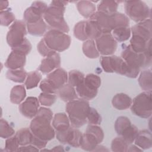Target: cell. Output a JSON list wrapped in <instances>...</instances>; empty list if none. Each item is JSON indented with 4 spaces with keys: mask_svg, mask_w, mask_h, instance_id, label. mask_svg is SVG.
I'll use <instances>...</instances> for the list:
<instances>
[{
    "mask_svg": "<svg viewBox=\"0 0 152 152\" xmlns=\"http://www.w3.org/2000/svg\"><path fill=\"white\" fill-rule=\"evenodd\" d=\"M28 33L33 36H42L45 35L47 29V25L43 18L36 23L26 24Z\"/></svg>",
    "mask_w": 152,
    "mask_h": 152,
    "instance_id": "obj_27",
    "label": "cell"
},
{
    "mask_svg": "<svg viewBox=\"0 0 152 152\" xmlns=\"http://www.w3.org/2000/svg\"><path fill=\"white\" fill-rule=\"evenodd\" d=\"M8 6V1H1V2H0L1 11L6 10Z\"/></svg>",
    "mask_w": 152,
    "mask_h": 152,
    "instance_id": "obj_56",
    "label": "cell"
},
{
    "mask_svg": "<svg viewBox=\"0 0 152 152\" xmlns=\"http://www.w3.org/2000/svg\"><path fill=\"white\" fill-rule=\"evenodd\" d=\"M86 30L88 39L91 40H96L103 33L97 23L90 19L86 20Z\"/></svg>",
    "mask_w": 152,
    "mask_h": 152,
    "instance_id": "obj_33",
    "label": "cell"
},
{
    "mask_svg": "<svg viewBox=\"0 0 152 152\" xmlns=\"http://www.w3.org/2000/svg\"><path fill=\"white\" fill-rule=\"evenodd\" d=\"M14 129L5 119H1L0 121V135L2 138L7 139L14 135Z\"/></svg>",
    "mask_w": 152,
    "mask_h": 152,
    "instance_id": "obj_42",
    "label": "cell"
},
{
    "mask_svg": "<svg viewBox=\"0 0 152 152\" xmlns=\"http://www.w3.org/2000/svg\"><path fill=\"white\" fill-rule=\"evenodd\" d=\"M51 151H64V147L62 145H58L55 146L51 150Z\"/></svg>",
    "mask_w": 152,
    "mask_h": 152,
    "instance_id": "obj_57",
    "label": "cell"
},
{
    "mask_svg": "<svg viewBox=\"0 0 152 152\" xmlns=\"http://www.w3.org/2000/svg\"><path fill=\"white\" fill-rule=\"evenodd\" d=\"M138 129L136 126L134 125H132L129 126L121 135L124 140L129 145L134 142L135 139L136 138L138 134Z\"/></svg>",
    "mask_w": 152,
    "mask_h": 152,
    "instance_id": "obj_40",
    "label": "cell"
},
{
    "mask_svg": "<svg viewBox=\"0 0 152 152\" xmlns=\"http://www.w3.org/2000/svg\"><path fill=\"white\" fill-rule=\"evenodd\" d=\"M15 15L9 10L1 11L0 12L1 24L3 26H8L15 21Z\"/></svg>",
    "mask_w": 152,
    "mask_h": 152,
    "instance_id": "obj_45",
    "label": "cell"
},
{
    "mask_svg": "<svg viewBox=\"0 0 152 152\" xmlns=\"http://www.w3.org/2000/svg\"><path fill=\"white\" fill-rule=\"evenodd\" d=\"M102 121V116L97 110L96 109L90 107L87 116V122L89 125H99L101 124Z\"/></svg>",
    "mask_w": 152,
    "mask_h": 152,
    "instance_id": "obj_43",
    "label": "cell"
},
{
    "mask_svg": "<svg viewBox=\"0 0 152 152\" xmlns=\"http://www.w3.org/2000/svg\"><path fill=\"white\" fill-rule=\"evenodd\" d=\"M27 73L24 68L17 69H8L7 72V78L13 82L21 83H23L27 76Z\"/></svg>",
    "mask_w": 152,
    "mask_h": 152,
    "instance_id": "obj_34",
    "label": "cell"
},
{
    "mask_svg": "<svg viewBox=\"0 0 152 152\" xmlns=\"http://www.w3.org/2000/svg\"><path fill=\"white\" fill-rule=\"evenodd\" d=\"M100 62L103 69L107 73L116 72L131 78H137L140 73L129 67L121 57L116 55L103 56Z\"/></svg>",
    "mask_w": 152,
    "mask_h": 152,
    "instance_id": "obj_3",
    "label": "cell"
},
{
    "mask_svg": "<svg viewBox=\"0 0 152 152\" xmlns=\"http://www.w3.org/2000/svg\"><path fill=\"white\" fill-rule=\"evenodd\" d=\"M19 143L15 135H13L6 140L5 150L6 151H17Z\"/></svg>",
    "mask_w": 152,
    "mask_h": 152,
    "instance_id": "obj_48",
    "label": "cell"
},
{
    "mask_svg": "<svg viewBox=\"0 0 152 152\" xmlns=\"http://www.w3.org/2000/svg\"><path fill=\"white\" fill-rule=\"evenodd\" d=\"M47 142H48L47 141H43V140H42L36 137V136H34L33 135L31 144H32L34 146L36 147L39 149H40V148H45L46 147V144H47Z\"/></svg>",
    "mask_w": 152,
    "mask_h": 152,
    "instance_id": "obj_52",
    "label": "cell"
},
{
    "mask_svg": "<svg viewBox=\"0 0 152 152\" xmlns=\"http://www.w3.org/2000/svg\"><path fill=\"white\" fill-rule=\"evenodd\" d=\"M52 124L56 132H60L67 129L70 126V121L66 113L61 112L54 115Z\"/></svg>",
    "mask_w": 152,
    "mask_h": 152,
    "instance_id": "obj_22",
    "label": "cell"
},
{
    "mask_svg": "<svg viewBox=\"0 0 152 152\" xmlns=\"http://www.w3.org/2000/svg\"><path fill=\"white\" fill-rule=\"evenodd\" d=\"M135 144L142 150H147L152 147V135L148 129L140 131L134 140Z\"/></svg>",
    "mask_w": 152,
    "mask_h": 152,
    "instance_id": "obj_19",
    "label": "cell"
},
{
    "mask_svg": "<svg viewBox=\"0 0 152 152\" xmlns=\"http://www.w3.org/2000/svg\"><path fill=\"white\" fill-rule=\"evenodd\" d=\"M37 50L39 53L43 57H48L56 52L52 50V49H50L46 45L43 39H41L40 41L39 42V43L37 44Z\"/></svg>",
    "mask_w": 152,
    "mask_h": 152,
    "instance_id": "obj_49",
    "label": "cell"
},
{
    "mask_svg": "<svg viewBox=\"0 0 152 152\" xmlns=\"http://www.w3.org/2000/svg\"><path fill=\"white\" fill-rule=\"evenodd\" d=\"M15 135L20 145H26L31 144L33 134L30 128H23L18 130Z\"/></svg>",
    "mask_w": 152,
    "mask_h": 152,
    "instance_id": "obj_32",
    "label": "cell"
},
{
    "mask_svg": "<svg viewBox=\"0 0 152 152\" xmlns=\"http://www.w3.org/2000/svg\"><path fill=\"white\" fill-rule=\"evenodd\" d=\"M46 78L58 90L68 81V74L63 68H58L48 74Z\"/></svg>",
    "mask_w": 152,
    "mask_h": 152,
    "instance_id": "obj_17",
    "label": "cell"
},
{
    "mask_svg": "<svg viewBox=\"0 0 152 152\" xmlns=\"http://www.w3.org/2000/svg\"><path fill=\"white\" fill-rule=\"evenodd\" d=\"M132 34L137 35L147 40L151 39V20L148 18L138 23L131 28Z\"/></svg>",
    "mask_w": 152,
    "mask_h": 152,
    "instance_id": "obj_18",
    "label": "cell"
},
{
    "mask_svg": "<svg viewBox=\"0 0 152 152\" xmlns=\"http://www.w3.org/2000/svg\"><path fill=\"white\" fill-rule=\"evenodd\" d=\"M84 74L78 70H71L68 75V84L73 87H77L82 83L84 80Z\"/></svg>",
    "mask_w": 152,
    "mask_h": 152,
    "instance_id": "obj_39",
    "label": "cell"
},
{
    "mask_svg": "<svg viewBox=\"0 0 152 152\" xmlns=\"http://www.w3.org/2000/svg\"><path fill=\"white\" fill-rule=\"evenodd\" d=\"M118 3L115 1H102L97 5V11L108 15L117 12Z\"/></svg>",
    "mask_w": 152,
    "mask_h": 152,
    "instance_id": "obj_31",
    "label": "cell"
},
{
    "mask_svg": "<svg viewBox=\"0 0 152 152\" xmlns=\"http://www.w3.org/2000/svg\"><path fill=\"white\" fill-rule=\"evenodd\" d=\"M90 107L88 100L83 99L67 102L65 110L72 127L78 128L87 123V116Z\"/></svg>",
    "mask_w": 152,
    "mask_h": 152,
    "instance_id": "obj_2",
    "label": "cell"
},
{
    "mask_svg": "<svg viewBox=\"0 0 152 152\" xmlns=\"http://www.w3.org/2000/svg\"><path fill=\"white\" fill-rule=\"evenodd\" d=\"M132 99L126 94L121 93L115 95L112 100V106L119 110H126L130 107Z\"/></svg>",
    "mask_w": 152,
    "mask_h": 152,
    "instance_id": "obj_21",
    "label": "cell"
},
{
    "mask_svg": "<svg viewBox=\"0 0 152 152\" xmlns=\"http://www.w3.org/2000/svg\"><path fill=\"white\" fill-rule=\"evenodd\" d=\"M39 87L42 92L44 93L55 94L57 91V90L53 87V86L48 81L46 78L43 79L41 81Z\"/></svg>",
    "mask_w": 152,
    "mask_h": 152,
    "instance_id": "obj_50",
    "label": "cell"
},
{
    "mask_svg": "<svg viewBox=\"0 0 152 152\" xmlns=\"http://www.w3.org/2000/svg\"><path fill=\"white\" fill-rule=\"evenodd\" d=\"M65 11V7H57L50 5L43 14V18L46 23L52 29L67 33L69 30V28L64 19Z\"/></svg>",
    "mask_w": 152,
    "mask_h": 152,
    "instance_id": "obj_5",
    "label": "cell"
},
{
    "mask_svg": "<svg viewBox=\"0 0 152 152\" xmlns=\"http://www.w3.org/2000/svg\"><path fill=\"white\" fill-rule=\"evenodd\" d=\"M39 101L44 106H52L56 100V96L55 94L42 92L39 96Z\"/></svg>",
    "mask_w": 152,
    "mask_h": 152,
    "instance_id": "obj_46",
    "label": "cell"
},
{
    "mask_svg": "<svg viewBox=\"0 0 152 152\" xmlns=\"http://www.w3.org/2000/svg\"><path fill=\"white\" fill-rule=\"evenodd\" d=\"M43 39L46 45L56 52L66 50L71 43V37L68 34L55 29L46 32Z\"/></svg>",
    "mask_w": 152,
    "mask_h": 152,
    "instance_id": "obj_6",
    "label": "cell"
},
{
    "mask_svg": "<svg viewBox=\"0 0 152 152\" xmlns=\"http://www.w3.org/2000/svg\"><path fill=\"white\" fill-rule=\"evenodd\" d=\"M77 8L79 13L86 18L89 19L96 12V5L90 1L77 2Z\"/></svg>",
    "mask_w": 152,
    "mask_h": 152,
    "instance_id": "obj_24",
    "label": "cell"
},
{
    "mask_svg": "<svg viewBox=\"0 0 152 152\" xmlns=\"http://www.w3.org/2000/svg\"><path fill=\"white\" fill-rule=\"evenodd\" d=\"M52 111L47 107H41L31 120L30 129L36 137L48 142L54 138L55 131L51 122L53 119Z\"/></svg>",
    "mask_w": 152,
    "mask_h": 152,
    "instance_id": "obj_1",
    "label": "cell"
},
{
    "mask_svg": "<svg viewBox=\"0 0 152 152\" xmlns=\"http://www.w3.org/2000/svg\"><path fill=\"white\" fill-rule=\"evenodd\" d=\"M76 92L81 99L90 100L95 98L97 94L98 90L92 88L84 83L76 87Z\"/></svg>",
    "mask_w": 152,
    "mask_h": 152,
    "instance_id": "obj_26",
    "label": "cell"
},
{
    "mask_svg": "<svg viewBox=\"0 0 152 152\" xmlns=\"http://www.w3.org/2000/svg\"><path fill=\"white\" fill-rule=\"evenodd\" d=\"M129 144L124 140V139L121 137H117L115 138L111 143V150L113 151H126Z\"/></svg>",
    "mask_w": 152,
    "mask_h": 152,
    "instance_id": "obj_41",
    "label": "cell"
},
{
    "mask_svg": "<svg viewBox=\"0 0 152 152\" xmlns=\"http://www.w3.org/2000/svg\"><path fill=\"white\" fill-rule=\"evenodd\" d=\"M82 49L84 54L88 58L95 59L99 57L100 53L94 40L88 39L85 41L83 44Z\"/></svg>",
    "mask_w": 152,
    "mask_h": 152,
    "instance_id": "obj_30",
    "label": "cell"
},
{
    "mask_svg": "<svg viewBox=\"0 0 152 152\" xmlns=\"http://www.w3.org/2000/svg\"><path fill=\"white\" fill-rule=\"evenodd\" d=\"M26 54L19 50L12 49L5 61V66L9 69L22 68L26 64Z\"/></svg>",
    "mask_w": 152,
    "mask_h": 152,
    "instance_id": "obj_16",
    "label": "cell"
},
{
    "mask_svg": "<svg viewBox=\"0 0 152 152\" xmlns=\"http://www.w3.org/2000/svg\"><path fill=\"white\" fill-rule=\"evenodd\" d=\"M40 102L36 97H28L19 105L21 114L28 119H33L38 112Z\"/></svg>",
    "mask_w": 152,
    "mask_h": 152,
    "instance_id": "obj_14",
    "label": "cell"
},
{
    "mask_svg": "<svg viewBox=\"0 0 152 152\" xmlns=\"http://www.w3.org/2000/svg\"><path fill=\"white\" fill-rule=\"evenodd\" d=\"M143 150H142L141 148H140V147H138L137 145H128V148H127V151H142Z\"/></svg>",
    "mask_w": 152,
    "mask_h": 152,
    "instance_id": "obj_55",
    "label": "cell"
},
{
    "mask_svg": "<svg viewBox=\"0 0 152 152\" xmlns=\"http://www.w3.org/2000/svg\"><path fill=\"white\" fill-rule=\"evenodd\" d=\"M86 131L94 135L98 139L100 143L103 141L104 138V132L103 129L99 125H89L87 126Z\"/></svg>",
    "mask_w": 152,
    "mask_h": 152,
    "instance_id": "obj_47",
    "label": "cell"
},
{
    "mask_svg": "<svg viewBox=\"0 0 152 152\" xmlns=\"http://www.w3.org/2000/svg\"><path fill=\"white\" fill-rule=\"evenodd\" d=\"M138 83L144 91H151L152 90V73L151 69L142 71L138 78Z\"/></svg>",
    "mask_w": 152,
    "mask_h": 152,
    "instance_id": "obj_28",
    "label": "cell"
},
{
    "mask_svg": "<svg viewBox=\"0 0 152 152\" xmlns=\"http://www.w3.org/2000/svg\"><path fill=\"white\" fill-rule=\"evenodd\" d=\"M26 96V91L24 85H17L12 87L10 92V101L14 104H20Z\"/></svg>",
    "mask_w": 152,
    "mask_h": 152,
    "instance_id": "obj_29",
    "label": "cell"
},
{
    "mask_svg": "<svg viewBox=\"0 0 152 152\" xmlns=\"http://www.w3.org/2000/svg\"><path fill=\"white\" fill-rule=\"evenodd\" d=\"M151 91H144L133 99L131 110L134 115L147 119L151 116Z\"/></svg>",
    "mask_w": 152,
    "mask_h": 152,
    "instance_id": "obj_8",
    "label": "cell"
},
{
    "mask_svg": "<svg viewBox=\"0 0 152 152\" xmlns=\"http://www.w3.org/2000/svg\"><path fill=\"white\" fill-rule=\"evenodd\" d=\"M121 58L129 67L140 72L141 68H145L151 66V49L150 48L142 52L137 53L132 50L129 45L123 49Z\"/></svg>",
    "mask_w": 152,
    "mask_h": 152,
    "instance_id": "obj_4",
    "label": "cell"
},
{
    "mask_svg": "<svg viewBox=\"0 0 152 152\" xmlns=\"http://www.w3.org/2000/svg\"><path fill=\"white\" fill-rule=\"evenodd\" d=\"M68 3L66 1H52L50 3V5L57 6V7H65Z\"/></svg>",
    "mask_w": 152,
    "mask_h": 152,
    "instance_id": "obj_54",
    "label": "cell"
},
{
    "mask_svg": "<svg viewBox=\"0 0 152 152\" xmlns=\"http://www.w3.org/2000/svg\"><path fill=\"white\" fill-rule=\"evenodd\" d=\"M74 35L78 40L86 41L88 40L86 30V21L78 22L74 27Z\"/></svg>",
    "mask_w": 152,
    "mask_h": 152,
    "instance_id": "obj_37",
    "label": "cell"
},
{
    "mask_svg": "<svg viewBox=\"0 0 152 152\" xmlns=\"http://www.w3.org/2000/svg\"><path fill=\"white\" fill-rule=\"evenodd\" d=\"M95 40L99 53L103 56L112 55L117 49V42L111 33H102Z\"/></svg>",
    "mask_w": 152,
    "mask_h": 152,
    "instance_id": "obj_11",
    "label": "cell"
},
{
    "mask_svg": "<svg viewBox=\"0 0 152 152\" xmlns=\"http://www.w3.org/2000/svg\"><path fill=\"white\" fill-rule=\"evenodd\" d=\"M27 30L26 23L24 21L16 20L11 25L7 34V42L11 49L19 46L24 41Z\"/></svg>",
    "mask_w": 152,
    "mask_h": 152,
    "instance_id": "obj_9",
    "label": "cell"
},
{
    "mask_svg": "<svg viewBox=\"0 0 152 152\" xmlns=\"http://www.w3.org/2000/svg\"><path fill=\"white\" fill-rule=\"evenodd\" d=\"M31 48H32V46H31L30 41L28 39H27L26 38H25L24 41L19 46H18L14 48H12V49L19 50V51L24 53L26 55H27L30 52V51L31 50Z\"/></svg>",
    "mask_w": 152,
    "mask_h": 152,
    "instance_id": "obj_51",
    "label": "cell"
},
{
    "mask_svg": "<svg viewBox=\"0 0 152 152\" xmlns=\"http://www.w3.org/2000/svg\"><path fill=\"white\" fill-rule=\"evenodd\" d=\"M57 140L62 144H68L73 147H80L81 144L83 134L76 128L69 126L67 129L56 132Z\"/></svg>",
    "mask_w": 152,
    "mask_h": 152,
    "instance_id": "obj_10",
    "label": "cell"
},
{
    "mask_svg": "<svg viewBox=\"0 0 152 152\" xmlns=\"http://www.w3.org/2000/svg\"><path fill=\"white\" fill-rule=\"evenodd\" d=\"M84 83L92 88L98 90L101 85V78L94 74H88L85 76Z\"/></svg>",
    "mask_w": 152,
    "mask_h": 152,
    "instance_id": "obj_44",
    "label": "cell"
},
{
    "mask_svg": "<svg viewBox=\"0 0 152 152\" xmlns=\"http://www.w3.org/2000/svg\"><path fill=\"white\" fill-rule=\"evenodd\" d=\"M42 79L41 74L37 71L30 72L25 81V86L27 89H31L37 86Z\"/></svg>",
    "mask_w": 152,
    "mask_h": 152,
    "instance_id": "obj_36",
    "label": "cell"
},
{
    "mask_svg": "<svg viewBox=\"0 0 152 152\" xmlns=\"http://www.w3.org/2000/svg\"><path fill=\"white\" fill-rule=\"evenodd\" d=\"M39 149L32 144L22 145L20 147L17 151H39Z\"/></svg>",
    "mask_w": 152,
    "mask_h": 152,
    "instance_id": "obj_53",
    "label": "cell"
},
{
    "mask_svg": "<svg viewBox=\"0 0 152 152\" xmlns=\"http://www.w3.org/2000/svg\"><path fill=\"white\" fill-rule=\"evenodd\" d=\"M112 34L116 42H125L131 37V28H129V27H121L116 28L112 30Z\"/></svg>",
    "mask_w": 152,
    "mask_h": 152,
    "instance_id": "obj_35",
    "label": "cell"
},
{
    "mask_svg": "<svg viewBox=\"0 0 152 152\" xmlns=\"http://www.w3.org/2000/svg\"><path fill=\"white\" fill-rule=\"evenodd\" d=\"M124 8L126 15L137 23L151 18V10L144 1H124Z\"/></svg>",
    "mask_w": 152,
    "mask_h": 152,
    "instance_id": "obj_7",
    "label": "cell"
},
{
    "mask_svg": "<svg viewBox=\"0 0 152 152\" xmlns=\"http://www.w3.org/2000/svg\"><path fill=\"white\" fill-rule=\"evenodd\" d=\"M59 97L65 102H68L78 99V94L75 89L69 84H65L56 91Z\"/></svg>",
    "mask_w": 152,
    "mask_h": 152,
    "instance_id": "obj_23",
    "label": "cell"
},
{
    "mask_svg": "<svg viewBox=\"0 0 152 152\" xmlns=\"http://www.w3.org/2000/svg\"><path fill=\"white\" fill-rule=\"evenodd\" d=\"M131 122L129 119L126 116L118 117L115 122V129L116 132L119 136H121L122 134L131 125Z\"/></svg>",
    "mask_w": 152,
    "mask_h": 152,
    "instance_id": "obj_38",
    "label": "cell"
},
{
    "mask_svg": "<svg viewBox=\"0 0 152 152\" xmlns=\"http://www.w3.org/2000/svg\"><path fill=\"white\" fill-rule=\"evenodd\" d=\"M89 19L97 23L103 33H111L116 27L115 14L108 15L97 11Z\"/></svg>",
    "mask_w": 152,
    "mask_h": 152,
    "instance_id": "obj_13",
    "label": "cell"
},
{
    "mask_svg": "<svg viewBox=\"0 0 152 152\" xmlns=\"http://www.w3.org/2000/svg\"><path fill=\"white\" fill-rule=\"evenodd\" d=\"M60 55L58 53L55 52L48 57H45L42 60L41 63L38 67V70L43 74H48L55 69L60 68Z\"/></svg>",
    "mask_w": 152,
    "mask_h": 152,
    "instance_id": "obj_15",
    "label": "cell"
},
{
    "mask_svg": "<svg viewBox=\"0 0 152 152\" xmlns=\"http://www.w3.org/2000/svg\"><path fill=\"white\" fill-rule=\"evenodd\" d=\"M47 4L43 1H34L31 6L24 12L23 18L26 24L34 23L43 18V14L48 8Z\"/></svg>",
    "mask_w": 152,
    "mask_h": 152,
    "instance_id": "obj_12",
    "label": "cell"
},
{
    "mask_svg": "<svg viewBox=\"0 0 152 152\" xmlns=\"http://www.w3.org/2000/svg\"><path fill=\"white\" fill-rule=\"evenodd\" d=\"M99 144L100 143L98 139L94 135L86 131V132L83 134V138L80 147L86 151H93Z\"/></svg>",
    "mask_w": 152,
    "mask_h": 152,
    "instance_id": "obj_25",
    "label": "cell"
},
{
    "mask_svg": "<svg viewBox=\"0 0 152 152\" xmlns=\"http://www.w3.org/2000/svg\"><path fill=\"white\" fill-rule=\"evenodd\" d=\"M130 46L137 53H141L151 48V40H147L141 36L132 34Z\"/></svg>",
    "mask_w": 152,
    "mask_h": 152,
    "instance_id": "obj_20",
    "label": "cell"
}]
</instances>
